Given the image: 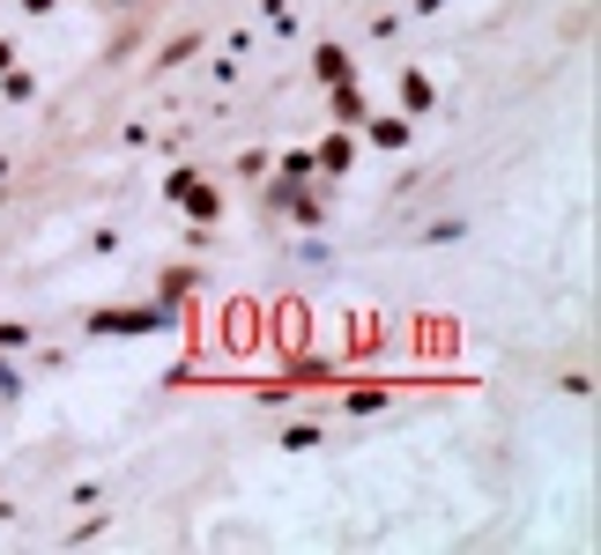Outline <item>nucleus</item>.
<instances>
[{
  "mask_svg": "<svg viewBox=\"0 0 601 555\" xmlns=\"http://www.w3.org/2000/svg\"><path fill=\"white\" fill-rule=\"evenodd\" d=\"M156 326H164V304H149V312H97L90 318V334H156Z\"/></svg>",
  "mask_w": 601,
  "mask_h": 555,
  "instance_id": "obj_1",
  "label": "nucleus"
},
{
  "mask_svg": "<svg viewBox=\"0 0 601 555\" xmlns=\"http://www.w3.org/2000/svg\"><path fill=\"white\" fill-rule=\"evenodd\" d=\"M0 348H8V356H15V348H30V326H15V318H8V326H0Z\"/></svg>",
  "mask_w": 601,
  "mask_h": 555,
  "instance_id": "obj_7",
  "label": "nucleus"
},
{
  "mask_svg": "<svg viewBox=\"0 0 601 555\" xmlns=\"http://www.w3.org/2000/svg\"><path fill=\"white\" fill-rule=\"evenodd\" d=\"M23 392V378H15V363H0V400H15Z\"/></svg>",
  "mask_w": 601,
  "mask_h": 555,
  "instance_id": "obj_8",
  "label": "nucleus"
},
{
  "mask_svg": "<svg viewBox=\"0 0 601 555\" xmlns=\"http://www.w3.org/2000/svg\"><path fill=\"white\" fill-rule=\"evenodd\" d=\"M372 142H379V148H408V126H401V119H379Z\"/></svg>",
  "mask_w": 601,
  "mask_h": 555,
  "instance_id": "obj_5",
  "label": "nucleus"
},
{
  "mask_svg": "<svg viewBox=\"0 0 601 555\" xmlns=\"http://www.w3.org/2000/svg\"><path fill=\"white\" fill-rule=\"evenodd\" d=\"M334 119H342V126L364 119V104H356V74H350V82H334Z\"/></svg>",
  "mask_w": 601,
  "mask_h": 555,
  "instance_id": "obj_4",
  "label": "nucleus"
},
{
  "mask_svg": "<svg viewBox=\"0 0 601 555\" xmlns=\"http://www.w3.org/2000/svg\"><path fill=\"white\" fill-rule=\"evenodd\" d=\"M186 290H194V274H186V266H172V274H164V312H172Z\"/></svg>",
  "mask_w": 601,
  "mask_h": 555,
  "instance_id": "obj_6",
  "label": "nucleus"
},
{
  "mask_svg": "<svg viewBox=\"0 0 601 555\" xmlns=\"http://www.w3.org/2000/svg\"><path fill=\"white\" fill-rule=\"evenodd\" d=\"M312 164H320L327 178H342V170L356 164V142H350V134H334V142H327V148H312Z\"/></svg>",
  "mask_w": 601,
  "mask_h": 555,
  "instance_id": "obj_2",
  "label": "nucleus"
},
{
  "mask_svg": "<svg viewBox=\"0 0 601 555\" xmlns=\"http://www.w3.org/2000/svg\"><path fill=\"white\" fill-rule=\"evenodd\" d=\"M431 104H438V97H431V74H416V67H408V74H401V112L416 119V112H431Z\"/></svg>",
  "mask_w": 601,
  "mask_h": 555,
  "instance_id": "obj_3",
  "label": "nucleus"
}]
</instances>
